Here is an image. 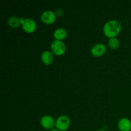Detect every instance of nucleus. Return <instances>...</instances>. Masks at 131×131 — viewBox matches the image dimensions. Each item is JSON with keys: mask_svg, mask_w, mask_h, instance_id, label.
Returning <instances> with one entry per match:
<instances>
[{"mask_svg": "<svg viewBox=\"0 0 131 131\" xmlns=\"http://www.w3.org/2000/svg\"><path fill=\"white\" fill-rule=\"evenodd\" d=\"M122 28L121 23L116 19H111L107 20L104 24L102 31L107 38H113L116 37V36L120 33Z\"/></svg>", "mask_w": 131, "mask_h": 131, "instance_id": "obj_1", "label": "nucleus"}, {"mask_svg": "<svg viewBox=\"0 0 131 131\" xmlns=\"http://www.w3.org/2000/svg\"><path fill=\"white\" fill-rule=\"evenodd\" d=\"M20 25L24 32L27 33H32L37 29V23L34 19L31 18H20Z\"/></svg>", "mask_w": 131, "mask_h": 131, "instance_id": "obj_2", "label": "nucleus"}, {"mask_svg": "<svg viewBox=\"0 0 131 131\" xmlns=\"http://www.w3.org/2000/svg\"><path fill=\"white\" fill-rule=\"evenodd\" d=\"M51 51L56 56H62L66 51V46L62 40H54L50 46Z\"/></svg>", "mask_w": 131, "mask_h": 131, "instance_id": "obj_3", "label": "nucleus"}, {"mask_svg": "<svg viewBox=\"0 0 131 131\" xmlns=\"http://www.w3.org/2000/svg\"><path fill=\"white\" fill-rule=\"evenodd\" d=\"M70 118L67 115H60L56 118L55 123V128L60 131H65L70 127Z\"/></svg>", "mask_w": 131, "mask_h": 131, "instance_id": "obj_4", "label": "nucleus"}, {"mask_svg": "<svg viewBox=\"0 0 131 131\" xmlns=\"http://www.w3.org/2000/svg\"><path fill=\"white\" fill-rule=\"evenodd\" d=\"M56 120L50 115H43L40 120V125L46 130H51L55 127Z\"/></svg>", "mask_w": 131, "mask_h": 131, "instance_id": "obj_5", "label": "nucleus"}, {"mask_svg": "<svg viewBox=\"0 0 131 131\" xmlns=\"http://www.w3.org/2000/svg\"><path fill=\"white\" fill-rule=\"evenodd\" d=\"M107 46L102 43H97L93 45L90 49V53L94 57H101L106 52Z\"/></svg>", "mask_w": 131, "mask_h": 131, "instance_id": "obj_6", "label": "nucleus"}, {"mask_svg": "<svg viewBox=\"0 0 131 131\" xmlns=\"http://www.w3.org/2000/svg\"><path fill=\"white\" fill-rule=\"evenodd\" d=\"M56 15L54 12L47 10L43 11L40 15V19L42 22L46 24H51L55 22L56 19Z\"/></svg>", "mask_w": 131, "mask_h": 131, "instance_id": "obj_7", "label": "nucleus"}, {"mask_svg": "<svg viewBox=\"0 0 131 131\" xmlns=\"http://www.w3.org/2000/svg\"><path fill=\"white\" fill-rule=\"evenodd\" d=\"M117 127L120 131H131V121L127 117L121 118L118 122Z\"/></svg>", "mask_w": 131, "mask_h": 131, "instance_id": "obj_8", "label": "nucleus"}, {"mask_svg": "<svg viewBox=\"0 0 131 131\" xmlns=\"http://www.w3.org/2000/svg\"><path fill=\"white\" fill-rule=\"evenodd\" d=\"M54 54L51 51L46 50L43 51L41 53L40 60L42 62L46 65H49L53 62L54 60Z\"/></svg>", "mask_w": 131, "mask_h": 131, "instance_id": "obj_9", "label": "nucleus"}, {"mask_svg": "<svg viewBox=\"0 0 131 131\" xmlns=\"http://www.w3.org/2000/svg\"><path fill=\"white\" fill-rule=\"evenodd\" d=\"M67 31L63 28H58L54 30L53 33V37L55 40H63L67 37Z\"/></svg>", "mask_w": 131, "mask_h": 131, "instance_id": "obj_10", "label": "nucleus"}, {"mask_svg": "<svg viewBox=\"0 0 131 131\" xmlns=\"http://www.w3.org/2000/svg\"><path fill=\"white\" fill-rule=\"evenodd\" d=\"M8 25L12 28H19L20 25V18L18 17L15 16V15H12V16L9 17L8 19L7 20Z\"/></svg>", "mask_w": 131, "mask_h": 131, "instance_id": "obj_11", "label": "nucleus"}, {"mask_svg": "<svg viewBox=\"0 0 131 131\" xmlns=\"http://www.w3.org/2000/svg\"><path fill=\"white\" fill-rule=\"evenodd\" d=\"M107 46L113 50L118 48L120 46V41H119L118 38L116 37L109 38L108 41H107Z\"/></svg>", "mask_w": 131, "mask_h": 131, "instance_id": "obj_12", "label": "nucleus"}, {"mask_svg": "<svg viewBox=\"0 0 131 131\" xmlns=\"http://www.w3.org/2000/svg\"><path fill=\"white\" fill-rule=\"evenodd\" d=\"M55 14H56V16H61V15L63 14V11L62 9L61 8H59L57 9L55 12Z\"/></svg>", "mask_w": 131, "mask_h": 131, "instance_id": "obj_13", "label": "nucleus"}, {"mask_svg": "<svg viewBox=\"0 0 131 131\" xmlns=\"http://www.w3.org/2000/svg\"><path fill=\"white\" fill-rule=\"evenodd\" d=\"M49 131H60L58 130V129H56V128H53V129H51V130H49Z\"/></svg>", "mask_w": 131, "mask_h": 131, "instance_id": "obj_14", "label": "nucleus"}, {"mask_svg": "<svg viewBox=\"0 0 131 131\" xmlns=\"http://www.w3.org/2000/svg\"><path fill=\"white\" fill-rule=\"evenodd\" d=\"M96 131H106V130H104V129H99V130H97Z\"/></svg>", "mask_w": 131, "mask_h": 131, "instance_id": "obj_15", "label": "nucleus"}]
</instances>
